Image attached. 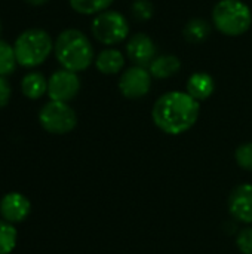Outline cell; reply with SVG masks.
I'll return each mask as SVG.
<instances>
[{
	"instance_id": "obj_16",
	"label": "cell",
	"mask_w": 252,
	"mask_h": 254,
	"mask_svg": "<svg viewBox=\"0 0 252 254\" xmlns=\"http://www.w3.org/2000/svg\"><path fill=\"white\" fill-rule=\"evenodd\" d=\"M21 91L30 100H39L48 94V79L40 71H30L21 80Z\"/></svg>"
},
{
	"instance_id": "obj_25",
	"label": "cell",
	"mask_w": 252,
	"mask_h": 254,
	"mask_svg": "<svg viewBox=\"0 0 252 254\" xmlns=\"http://www.w3.org/2000/svg\"><path fill=\"white\" fill-rule=\"evenodd\" d=\"M0 34H1V22H0Z\"/></svg>"
},
{
	"instance_id": "obj_23",
	"label": "cell",
	"mask_w": 252,
	"mask_h": 254,
	"mask_svg": "<svg viewBox=\"0 0 252 254\" xmlns=\"http://www.w3.org/2000/svg\"><path fill=\"white\" fill-rule=\"evenodd\" d=\"M10 95H12L10 83L7 82L6 77L0 76V109H3V107H6L9 104Z\"/></svg>"
},
{
	"instance_id": "obj_10",
	"label": "cell",
	"mask_w": 252,
	"mask_h": 254,
	"mask_svg": "<svg viewBox=\"0 0 252 254\" xmlns=\"http://www.w3.org/2000/svg\"><path fill=\"white\" fill-rule=\"evenodd\" d=\"M229 213L230 216L245 225L252 223V185L242 183L236 186L229 196Z\"/></svg>"
},
{
	"instance_id": "obj_3",
	"label": "cell",
	"mask_w": 252,
	"mask_h": 254,
	"mask_svg": "<svg viewBox=\"0 0 252 254\" xmlns=\"http://www.w3.org/2000/svg\"><path fill=\"white\" fill-rule=\"evenodd\" d=\"M211 22L221 34L238 37L251 28L252 10L244 0H220L212 7Z\"/></svg>"
},
{
	"instance_id": "obj_4",
	"label": "cell",
	"mask_w": 252,
	"mask_h": 254,
	"mask_svg": "<svg viewBox=\"0 0 252 254\" xmlns=\"http://www.w3.org/2000/svg\"><path fill=\"white\" fill-rule=\"evenodd\" d=\"M53 46L55 42L48 31L42 28H28L16 37L13 51L19 65L33 68L39 67L49 58Z\"/></svg>"
},
{
	"instance_id": "obj_5",
	"label": "cell",
	"mask_w": 252,
	"mask_h": 254,
	"mask_svg": "<svg viewBox=\"0 0 252 254\" xmlns=\"http://www.w3.org/2000/svg\"><path fill=\"white\" fill-rule=\"evenodd\" d=\"M91 33L97 42L113 48L129 39L131 25L123 13L108 9L94 16L91 22Z\"/></svg>"
},
{
	"instance_id": "obj_21",
	"label": "cell",
	"mask_w": 252,
	"mask_h": 254,
	"mask_svg": "<svg viewBox=\"0 0 252 254\" xmlns=\"http://www.w3.org/2000/svg\"><path fill=\"white\" fill-rule=\"evenodd\" d=\"M235 161L242 170L252 171V143H244L235 150Z\"/></svg>"
},
{
	"instance_id": "obj_9",
	"label": "cell",
	"mask_w": 252,
	"mask_h": 254,
	"mask_svg": "<svg viewBox=\"0 0 252 254\" xmlns=\"http://www.w3.org/2000/svg\"><path fill=\"white\" fill-rule=\"evenodd\" d=\"M125 52L126 57L134 63V65H140L146 68H149L151 61L157 57L156 43L146 33H135L129 36V39L126 40Z\"/></svg>"
},
{
	"instance_id": "obj_17",
	"label": "cell",
	"mask_w": 252,
	"mask_h": 254,
	"mask_svg": "<svg viewBox=\"0 0 252 254\" xmlns=\"http://www.w3.org/2000/svg\"><path fill=\"white\" fill-rule=\"evenodd\" d=\"M74 12L80 15H98L104 10H108L114 0H68Z\"/></svg>"
},
{
	"instance_id": "obj_13",
	"label": "cell",
	"mask_w": 252,
	"mask_h": 254,
	"mask_svg": "<svg viewBox=\"0 0 252 254\" xmlns=\"http://www.w3.org/2000/svg\"><path fill=\"white\" fill-rule=\"evenodd\" d=\"M214 91H215V80L206 71H196L187 79L186 92L199 103L211 98Z\"/></svg>"
},
{
	"instance_id": "obj_18",
	"label": "cell",
	"mask_w": 252,
	"mask_h": 254,
	"mask_svg": "<svg viewBox=\"0 0 252 254\" xmlns=\"http://www.w3.org/2000/svg\"><path fill=\"white\" fill-rule=\"evenodd\" d=\"M18 65L13 45H9L7 42L0 39V76L6 77L15 71Z\"/></svg>"
},
{
	"instance_id": "obj_24",
	"label": "cell",
	"mask_w": 252,
	"mask_h": 254,
	"mask_svg": "<svg viewBox=\"0 0 252 254\" xmlns=\"http://www.w3.org/2000/svg\"><path fill=\"white\" fill-rule=\"evenodd\" d=\"M28 4H31V6H42V4H45V3H48L49 0H25Z\"/></svg>"
},
{
	"instance_id": "obj_20",
	"label": "cell",
	"mask_w": 252,
	"mask_h": 254,
	"mask_svg": "<svg viewBox=\"0 0 252 254\" xmlns=\"http://www.w3.org/2000/svg\"><path fill=\"white\" fill-rule=\"evenodd\" d=\"M132 18L138 22L150 21L154 15V6L150 0H134L131 4Z\"/></svg>"
},
{
	"instance_id": "obj_15",
	"label": "cell",
	"mask_w": 252,
	"mask_h": 254,
	"mask_svg": "<svg viewBox=\"0 0 252 254\" xmlns=\"http://www.w3.org/2000/svg\"><path fill=\"white\" fill-rule=\"evenodd\" d=\"M212 33V25L203 18H192L186 22L183 28V37L193 45H199L205 40Z\"/></svg>"
},
{
	"instance_id": "obj_2",
	"label": "cell",
	"mask_w": 252,
	"mask_h": 254,
	"mask_svg": "<svg viewBox=\"0 0 252 254\" xmlns=\"http://www.w3.org/2000/svg\"><path fill=\"white\" fill-rule=\"evenodd\" d=\"M53 52L61 67L74 73L88 70L97 57L89 37L77 28L61 31L55 40Z\"/></svg>"
},
{
	"instance_id": "obj_12",
	"label": "cell",
	"mask_w": 252,
	"mask_h": 254,
	"mask_svg": "<svg viewBox=\"0 0 252 254\" xmlns=\"http://www.w3.org/2000/svg\"><path fill=\"white\" fill-rule=\"evenodd\" d=\"M125 54L117 48H105L95 57V67L100 73L105 76L119 74L125 68Z\"/></svg>"
},
{
	"instance_id": "obj_6",
	"label": "cell",
	"mask_w": 252,
	"mask_h": 254,
	"mask_svg": "<svg viewBox=\"0 0 252 254\" xmlns=\"http://www.w3.org/2000/svg\"><path fill=\"white\" fill-rule=\"evenodd\" d=\"M39 122L45 131L55 135H62L76 128L77 115L68 103L50 100L40 109Z\"/></svg>"
},
{
	"instance_id": "obj_22",
	"label": "cell",
	"mask_w": 252,
	"mask_h": 254,
	"mask_svg": "<svg viewBox=\"0 0 252 254\" xmlns=\"http://www.w3.org/2000/svg\"><path fill=\"white\" fill-rule=\"evenodd\" d=\"M236 246L242 254H252V228H244L236 237Z\"/></svg>"
},
{
	"instance_id": "obj_1",
	"label": "cell",
	"mask_w": 252,
	"mask_h": 254,
	"mask_svg": "<svg viewBox=\"0 0 252 254\" xmlns=\"http://www.w3.org/2000/svg\"><path fill=\"white\" fill-rule=\"evenodd\" d=\"M201 115V103L186 91H168L153 104V124L168 135H180L195 127Z\"/></svg>"
},
{
	"instance_id": "obj_14",
	"label": "cell",
	"mask_w": 252,
	"mask_h": 254,
	"mask_svg": "<svg viewBox=\"0 0 252 254\" xmlns=\"http://www.w3.org/2000/svg\"><path fill=\"white\" fill-rule=\"evenodd\" d=\"M181 70V61L174 54H160L149 65L153 79H169Z\"/></svg>"
},
{
	"instance_id": "obj_11",
	"label": "cell",
	"mask_w": 252,
	"mask_h": 254,
	"mask_svg": "<svg viewBox=\"0 0 252 254\" xmlns=\"http://www.w3.org/2000/svg\"><path fill=\"white\" fill-rule=\"evenodd\" d=\"M31 211L30 199L19 192H9L0 201V216L7 223L24 222Z\"/></svg>"
},
{
	"instance_id": "obj_7",
	"label": "cell",
	"mask_w": 252,
	"mask_h": 254,
	"mask_svg": "<svg viewBox=\"0 0 252 254\" xmlns=\"http://www.w3.org/2000/svg\"><path fill=\"white\" fill-rule=\"evenodd\" d=\"M153 76L149 68L140 65H131L120 73L119 77V91L128 100H138L146 97L151 89Z\"/></svg>"
},
{
	"instance_id": "obj_8",
	"label": "cell",
	"mask_w": 252,
	"mask_h": 254,
	"mask_svg": "<svg viewBox=\"0 0 252 254\" xmlns=\"http://www.w3.org/2000/svg\"><path fill=\"white\" fill-rule=\"evenodd\" d=\"M80 91V79L77 73L61 68L48 79V95L52 101L68 103Z\"/></svg>"
},
{
	"instance_id": "obj_19",
	"label": "cell",
	"mask_w": 252,
	"mask_h": 254,
	"mask_svg": "<svg viewBox=\"0 0 252 254\" xmlns=\"http://www.w3.org/2000/svg\"><path fill=\"white\" fill-rule=\"evenodd\" d=\"M18 232L12 223L0 220V254H10L16 247Z\"/></svg>"
}]
</instances>
